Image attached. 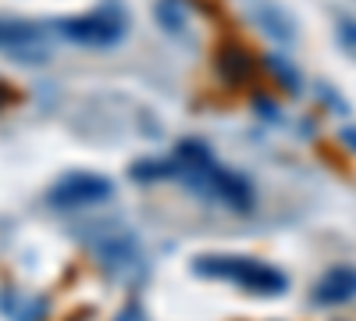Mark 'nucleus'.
<instances>
[{
  "label": "nucleus",
  "mask_w": 356,
  "mask_h": 321,
  "mask_svg": "<svg viewBox=\"0 0 356 321\" xmlns=\"http://www.w3.org/2000/svg\"><path fill=\"white\" fill-rule=\"evenodd\" d=\"M196 275L203 279H221V282H232L246 289L253 297H282L289 289V275L267 260H253V257H225V253H203L193 260Z\"/></svg>",
  "instance_id": "f257e3e1"
},
{
  "label": "nucleus",
  "mask_w": 356,
  "mask_h": 321,
  "mask_svg": "<svg viewBox=\"0 0 356 321\" xmlns=\"http://www.w3.org/2000/svg\"><path fill=\"white\" fill-rule=\"evenodd\" d=\"M0 57L18 65H47L50 61V36L36 22L22 18H0Z\"/></svg>",
  "instance_id": "20e7f679"
},
{
  "label": "nucleus",
  "mask_w": 356,
  "mask_h": 321,
  "mask_svg": "<svg viewBox=\"0 0 356 321\" xmlns=\"http://www.w3.org/2000/svg\"><path fill=\"white\" fill-rule=\"evenodd\" d=\"M339 36H342V43H346L349 50H356V22H342V25H339Z\"/></svg>",
  "instance_id": "6e6552de"
},
{
  "label": "nucleus",
  "mask_w": 356,
  "mask_h": 321,
  "mask_svg": "<svg viewBox=\"0 0 356 321\" xmlns=\"http://www.w3.org/2000/svg\"><path fill=\"white\" fill-rule=\"evenodd\" d=\"M356 297V268L349 265H335L321 275V282L314 285V300L321 307H339V304H349Z\"/></svg>",
  "instance_id": "39448f33"
},
{
  "label": "nucleus",
  "mask_w": 356,
  "mask_h": 321,
  "mask_svg": "<svg viewBox=\"0 0 356 321\" xmlns=\"http://www.w3.org/2000/svg\"><path fill=\"white\" fill-rule=\"evenodd\" d=\"M267 65H271V72H275V75H278V79H282V82L289 86L292 93L300 90V75H296V68H292L289 61H282V57H271V61H267Z\"/></svg>",
  "instance_id": "0eeeda50"
},
{
  "label": "nucleus",
  "mask_w": 356,
  "mask_h": 321,
  "mask_svg": "<svg viewBox=\"0 0 356 321\" xmlns=\"http://www.w3.org/2000/svg\"><path fill=\"white\" fill-rule=\"evenodd\" d=\"M253 22H257V29L267 40L296 43V22H292V15L282 4H275V0H253Z\"/></svg>",
  "instance_id": "423d86ee"
},
{
  "label": "nucleus",
  "mask_w": 356,
  "mask_h": 321,
  "mask_svg": "<svg viewBox=\"0 0 356 321\" xmlns=\"http://www.w3.org/2000/svg\"><path fill=\"white\" fill-rule=\"evenodd\" d=\"M114 196V182L107 175L97 171H72L65 179H57L47 193V203L57 211H82V208H97V203Z\"/></svg>",
  "instance_id": "7ed1b4c3"
},
{
  "label": "nucleus",
  "mask_w": 356,
  "mask_h": 321,
  "mask_svg": "<svg viewBox=\"0 0 356 321\" xmlns=\"http://www.w3.org/2000/svg\"><path fill=\"white\" fill-rule=\"evenodd\" d=\"M54 29H57V33H61L68 43L100 50V47H114L118 40H122L125 29H129V22H125V15L118 11V8H100V11L82 15V18H65V22H57Z\"/></svg>",
  "instance_id": "f03ea898"
},
{
  "label": "nucleus",
  "mask_w": 356,
  "mask_h": 321,
  "mask_svg": "<svg viewBox=\"0 0 356 321\" xmlns=\"http://www.w3.org/2000/svg\"><path fill=\"white\" fill-rule=\"evenodd\" d=\"M339 139L356 154V125H342V129H339Z\"/></svg>",
  "instance_id": "1a4fd4ad"
}]
</instances>
